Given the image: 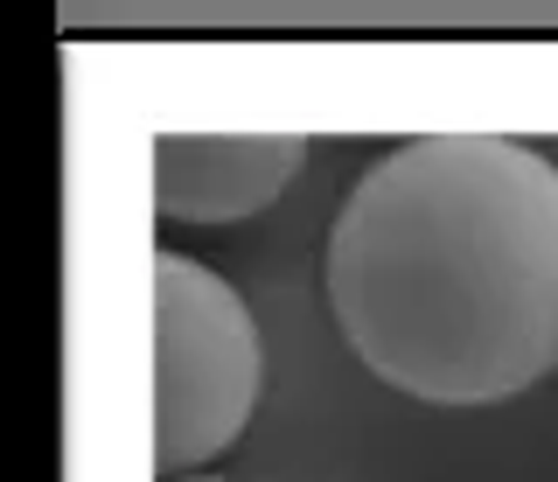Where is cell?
Here are the masks:
<instances>
[{
    "mask_svg": "<svg viewBox=\"0 0 558 482\" xmlns=\"http://www.w3.org/2000/svg\"><path fill=\"white\" fill-rule=\"evenodd\" d=\"M356 364L426 406H502L558 371V161L496 133L377 154L328 224Z\"/></svg>",
    "mask_w": 558,
    "mask_h": 482,
    "instance_id": "1",
    "label": "cell"
},
{
    "mask_svg": "<svg viewBox=\"0 0 558 482\" xmlns=\"http://www.w3.org/2000/svg\"><path fill=\"white\" fill-rule=\"evenodd\" d=\"M258 322L223 273L154 252V469L161 482L217 461L258 406Z\"/></svg>",
    "mask_w": 558,
    "mask_h": 482,
    "instance_id": "2",
    "label": "cell"
},
{
    "mask_svg": "<svg viewBox=\"0 0 558 482\" xmlns=\"http://www.w3.org/2000/svg\"><path fill=\"white\" fill-rule=\"evenodd\" d=\"M307 141L293 133H161L154 141V210L174 224H238L301 176Z\"/></svg>",
    "mask_w": 558,
    "mask_h": 482,
    "instance_id": "3",
    "label": "cell"
},
{
    "mask_svg": "<svg viewBox=\"0 0 558 482\" xmlns=\"http://www.w3.org/2000/svg\"><path fill=\"white\" fill-rule=\"evenodd\" d=\"M174 482H231V475H174Z\"/></svg>",
    "mask_w": 558,
    "mask_h": 482,
    "instance_id": "4",
    "label": "cell"
}]
</instances>
